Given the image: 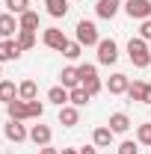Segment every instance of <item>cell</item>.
<instances>
[{
    "mask_svg": "<svg viewBox=\"0 0 151 154\" xmlns=\"http://www.w3.org/2000/svg\"><path fill=\"white\" fill-rule=\"evenodd\" d=\"M0 77H3V68H0Z\"/></svg>",
    "mask_w": 151,
    "mask_h": 154,
    "instance_id": "cell-35",
    "label": "cell"
},
{
    "mask_svg": "<svg viewBox=\"0 0 151 154\" xmlns=\"http://www.w3.org/2000/svg\"><path fill=\"white\" fill-rule=\"evenodd\" d=\"M48 101L57 104V107H65V104H71V89H65V86H51V89H48Z\"/></svg>",
    "mask_w": 151,
    "mask_h": 154,
    "instance_id": "cell-15",
    "label": "cell"
},
{
    "mask_svg": "<svg viewBox=\"0 0 151 154\" xmlns=\"http://www.w3.org/2000/svg\"><path fill=\"white\" fill-rule=\"evenodd\" d=\"M3 134L9 142H24V139H30V131H27V125L18 122V119H9L6 125H3Z\"/></svg>",
    "mask_w": 151,
    "mask_h": 154,
    "instance_id": "cell-5",
    "label": "cell"
},
{
    "mask_svg": "<svg viewBox=\"0 0 151 154\" xmlns=\"http://www.w3.org/2000/svg\"><path fill=\"white\" fill-rule=\"evenodd\" d=\"M18 98V86L12 83V80H0V101H15Z\"/></svg>",
    "mask_w": 151,
    "mask_h": 154,
    "instance_id": "cell-22",
    "label": "cell"
},
{
    "mask_svg": "<svg viewBox=\"0 0 151 154\" xmlns=\"http://www.w3.org/2000/svg\"><path fill=\"white\" fill-rule=\"evenodd\" d=\"M83 89H86V92L95 98L98 92H101V89H104V83H101V80H89V83H83Z\"/></svg>",
    "mask_w": 151,
    "mask_h": 154,
    "instance_id": "cell-30",
    "label": "cell"
},
{
    "mask_svg": "<svg viewBox=\"0 0 151 154\" xmlns=\"http://www.w3.org/2000/svg\"><path fill=\"white\" fill-rule=\"evenodd\" d=\"M77 74H80V86H83L89 80H98V68L89 65V62H83V65H77Z\"/></svg>",
    "mask_w": 151,
    "mask_h": 154,
    "instance_id": "cell-24",
    "label": "cell"
},
{
    "mask_svg": "<svg viewBox=\"0 0 151 154\" xmlns=\"http://www.w3.org/2000/svg\"><path fill=\"white\" fill-rule=\"evenodd\" d=\"M128 86H131V80H128V74H122V71L110 74V80H107V92L110 95H128Z\"/></svg>",
    "mask_w": 151,
    "mask_h": 154,
    "instance_id": "cell-9",
    "label": "cell"
},
{
    "mask_svg": "<svg viewBox=\"0 0 151 154\" xmlns=\"http://www.w3.org/2000/svg\"><path fill=\"white\" fill-rule=\"evenodd\" d=\"M39 154H62V151H57V148H51V145H45V148H42Z\"/></svg>",
    "mask_w": 151,
    "mask_h": 154,
    "instance_id": "cell-33",
    "label": "cell"
},
{
    "mask_svg": "<svg viewBox=\"0 0 151 154\" xmlns=\"http://www.w3.org/2000/svg\"><path fill=\"white\" fill-rule=\"evenodd\" d=\"M45 6H48L51 18H65L68 15V0H45Z\"/></svg>",
    "mask_w": 151,
    "mask_h": 154,
    "instance_id": "cell-19",
    "label": "cell"
},
{
    "mask_svg": "<svg viewBox=\"0 0 151 154\" xmlns=\"http://www.w3.org/2000/svg\"><path fill=\"white\" fill-rule=\"evenodd\" d=\"M21 51H30L33 45H36V30H18V36H15Z\"/></svg>",
    "mask_w": 151,
    "mask_h": 154,
    "instance_id": "cell-20",
    "label": "cell"
},
{
    "mask_svg": "<svg viewBox=\"0 0 151 154\" xmlns=\"http://www.w3.org/2000/svg\"><path fill=\"white\" fill-rule=\"evenodd\" d=\"M136 142H139V145H151V122L136 128Z\"/></svg>",
    "mask_w": 151,
    "mask_h": 154,
    "instance_id": "cell-27",
    "label": "cell"
},
{
    "mask_svg": "<svg viewBox=\"0 0 151 154\" xmlns=\"http://www.w3.org/2000/svg\"><path fill=\"white\" fill-rule=\"evenodd\" d=\"M128 57H131V62L136 65V68H148L151 65V48H148V42L145 38H131L128 42Z\"/></svg>",
    "mask_w": 151,
    "mask_h": 154,
    "instance_id": "cell-1",
    "label": "cell"
},
{
    "mask_svg": "<svg viewBox=\"0 0 151 154\" xmlns=\"http://www.w3.org/2000/svg\"><path fill=\"white\" fill-rule=\"evenodd\" d=\"M36 95H39V86L33 83V80H24L18 86V98L21 101H36Z\"/></svg>",
    "mask_w": 151,
    "mask_h": 154,
    "instance_id": "cell-21",
    "label": "cell"
},
{
    "mask_svg": "<svg viewBox=\"0 0 151 154\" xmlns=\"http://www.w3.org/2000/svg\"><path fill=\"white\" fill-rule=\"evenodd\" d=\"M148 89H151V83L133 80L131 86H128V98H131V101H139V104H148Z\"/></svg>",
    "mask_w": 151,
    "mask_h": 154,
    "instance_id": "cell-11",
    "label": "cell"
},
{
    "mask_svg": "<svg viewBox=\"0 0 151 154\" xmlns=\"http://www.w3.org/2000/svg\"><path fill=\"white\" fill-rule=\"evenodd\" d=\"M119 9H122V3H119V0H98V3H95L98 18H104V21H113L116 15H119Z\"/></svg>",
    "mask_w": 151,
    "mask_h": 154,
    "instance_id": "cell-10",
    "label": "cell"
},
{
    "mask_svg": "<svg viewBox=\"0 0 151 154\" xmlns=\"http://www.w3.org/2000/svg\"><path fill=\"white\" fill-rule=\"evenodd\" d=\"M77 42L83 45V48H98V42H101V36H98V27H95L92 21H77Z\"/></svg>",
    "mask_w": 151,
    "mask_h": 154,
    "instance_id": "cell-2",
    "label": "cell"
},
{
    "mask_svg": "<svg viewBox=\"0 0 151 154\" xmlns=\"http://www.w3.org/2000/svg\"><path fill=\"white\" fill-rule=\"evenodd\" d=\"M27 3H30V0H6V9H9L12 15H24V12L30 9Z\"/></svg>",
    "mask_w": 151,
    "mask_h": 154,
    "instance_id": "cell-28",
    "label": "cell"
},
{
    "mask_svg": "<svg viewBox=\"0 0 151 154\" xmlns=\"http://www.w3.org/2000/svg\"><path fill=\"white\" fill-rule=\"evenodd\" d=\"M77 122H80V110H77L74 104L59 107V125H62V128H74Z\"/></svg>",
    "mask_w": 151,
    "mask_h": 154,
    "instance_id": "cell-14",
    "label": "cell"
},
{
    "mask_svg": "<svg viewBox=\"0 0 151 154\" xmlns=\"http://www.w3.org/2000/svg\"><path fill=\"white\" fill-rule=\"evenodd\" d=\"M116 59H119V45H116V38H101V42H98V62H101V65H113Z\"/></svg>",
    "mask_w": 151,
    "mask_h": 154,
    "instance_id": "cell-3",
    "label": "cell"
},
{
    "mask_svg": "<svg viewBox=\"0 0 151 154\" xmlns=\"http://www.w3.org/2000/svg\"><path fill=\"white\" fill-rule=\"evenodd\" d=\"M80 54H83V45H80L77 38H74V42L68 38V45L62 48V57H65V59H77V57H80Z\"/></svg>",
    "mask_w": 151,
    "mask_h": 154,
    "instance_id": "cell-26",
    "label": "cell"
},
{
    "mask_svg": "<svg viewBox=\"0 0 151 154\" xmlns=\"http://www.w3.org/2000/svg\"><path fill=\"white\" fill-rule=\"evenodd\" d=\"M6 113H9V119H18V122H27V119H30L27 101H21V98H15V101L6 104Z\"/></svg>",
    "mask_w": 151,
    "mask_h": 154,
    "instance_id": "cell-16",
    "label": "cell"
},
{
    "mask_svg": "<svg viewBox=\"0 0 151 154\" xmlns=\"http://www.w3.org/2000/svg\"><path fill=\"white\" fill-rule=\"evenodd\" d=\"M107 128H110L113 134H128V131H131V116L128 113H113L110 122H107Z\"/></svg>",
    "mask_w": 151,
    "mask_h": 154,
    "instance_id": "cell-13",
    "label": "cell"
},
{
    "mask_svg": "<svg viewBox=\"0 0 151 154\" xmlns=\"http://www.w3.org/2000/svg\"><path fill=\"white\" fill-rule=\"evenodd\" d=\"M18 30H21V24H18V18H15L12 12H3V15H0V38L18 36Z\"/></svg>",
    "mask_w": 151,
    "mask_h": 154,
    "instance_id": "cell-8",
    "label": "cell"
},
{
    "mask_svg": "<svg viewBox=\"0 0 151 154\" xmlns=\"http://www.w3.org/2000/svg\"><path fill=\"white\" fill-rule=\"evenodd\" d=\"M62 154H80L77 148H62Z\"/></svg>",
    "mask_w": 151,
    "mask_h": 154,
    "instance_id": "cell-34",
    "label": "cell"
},
{
    "mask_svg": "<svg viewBox=\"0 0 151 154\" xmlns=\"http://www.w3.org/2000/svg\"><path fill=\"white\" fill-rule=\"evenodd\" d=\"M119 154H139V142L136 139H125V142H119Z\"/></svg>",
    "mask_w": 151,
    "mask_h": 154,
    "instance_id": "cell-29",
    "label": "cell"
},
{
    "mask_svg": "<svg viewBox=\"0 0 151 154\" xmlns=\"http://www.w3.org/2000/svg\"><path fill=\"white\" fill-rule=\"evenodd\" d=\"M139 38H145V42H151V18H145L142 24H139Z\"/></svg>",
    "mask_w": 151,
    "mask_h": 154,
    "instance_id": "cell-31",
    "label": "cell"
},
{
    "mask_svg": "<svg viewBox=\"0 0 151 154\" xmlns=\"http://www.w3.org/2000/svg\"><path fill=\"white\" fill-rule=\"evenodd\" d=\"M51 136H54V131H51L48 125H33V128H30V139L36 142L39 148H45V145H51Z\"/></svg>",
    "mask_w": 151,
    "mask_h": 154,
    "instance_id": "cell-12",
    "label": "cell"
},
{
    "mask_svg": "<svg viewBox=\"0 0 151 154\" xmlns=\"http://www.w3.org/2000/svg\"><path fill=\"white\" fill-rule=\"evenodd\" d=\"M42 42H45V48H51V51H59V54H62V48L68 45L65 33H62V30H57V27H48V30L42 33Z\"/></svg>",
    "mask_w": 151,
    "mask_h": 154,
    "instance_id": "cell-6",
    "label": "cell"
},
{
    "mask_svg": "<svg viewBox=\"0 0 151 154\" xmlns=\"http://www.w3.org/2000/svg\"><path fill=\"white\" fill-rule=\"evenodd\" d=\"M80 154H98V145H86V148H80Z\"/></svg>",
    "mask_w": 151,
    "mask_h": 154,
    "instance_id": "cell-32",
    "label": "cell"
},
{
    "mask_svg": "<svg viewBox=\"0 0 151 154\" xmlns=\"http://www.w3.org/2000/svg\"><path fill=\"white\" fill-rule=\"evenodd\" d=\"M119 3H125V0H119Z\"/></svg>",
    "mask_w": 151,
    "mask_h": 154,
    "instance_id": "cell-36",
    "label": "cell"
},
{
    "mask_svg": "<svg viewBox=\"0 0 151 154\" xmlns=\"http://www.w3.org/2000/svg\"><path fill=\"white\" fill-rule=\"evenodd\" d=\"M24 51L18 48V42L15 38H0V65L3 62H12V59H18Z\"/></svg>",
    "mask_w": 151,
    "mask_h": 154,
    "instance_id": "cell-7",
    "label": "cell"
},
{
    "mask_svg": "<svg viewBox=\"0 0 151 154\" xmlns=\"http://www.w3.org/2000/svg\"><path fill=\"white\" fill-rule=\"evenodd\" d=\"M89 101H92V95H89V92H86L83 86H77V89H71V104H74V107H86Z\"/></svg>",
    "mask_w": 151,
    "mask_h": 154,
    "instance_id": "cell-25",
    "label": "cell"
},
{
    "mask_svg": "<svg viewBox=\"0 0 151 154\" xmlns=\"http://www.w3.org/2000/svg\"><path fill=\"white\" fill-rule=\"evenodd\" d=\"M59 86H65V89H77V86H80V74H77L74 65L62 68V74H59Z\"/></svg>",
    "mask_w": 151,
    "mask_h": 154,
    "instance_id": "cell-17",
    "label": "cell"
},
{
    "mask_svg": "<svg viewBox=\"0 0 151 154\" xmlns=\"http://www.w3.org/2000/svg\"><path fill=\"white\" fill-rule=\"evenodd\" d=\"M18 24H21V30H39V15L33 9H27L24 15H18Z\"/></svg>",
    "mask_w": 151,
    "mask_h": 154,
    "instance_id": "cell-23",
    "label": "cell"
},
{
    "mask_svg": "<svg viewBox=\"0 0 151 154\" xmlns=\"http://www.w3.org/2000/svg\"><path fill=\"white\" fill-rule=\"evenodd\" d=\"M122 6H125L128 18H136V21L151 18V0H125Z\"/></svg>",
    "mask_w": 151,
    "mask_h": 154,
    "instance_id": "cell-4",
    "label": "cell"
},
{
    "mask_svg": "<svg viewBox=\"0 0 151 154\" xmlns=\"http://www.w3.org/2000/svg\"><path fill=\"white\" fill-rule=\"evenodd\" d=\"M113 131L104 125V128H95V134H92V142L98 145V148H107V145H113Z\"/></svg>",
    "mask_w": 151,
    "mask_h": 154,
    "instance_id": "cell-18",
    "label": "cell"
}]
</instances>
